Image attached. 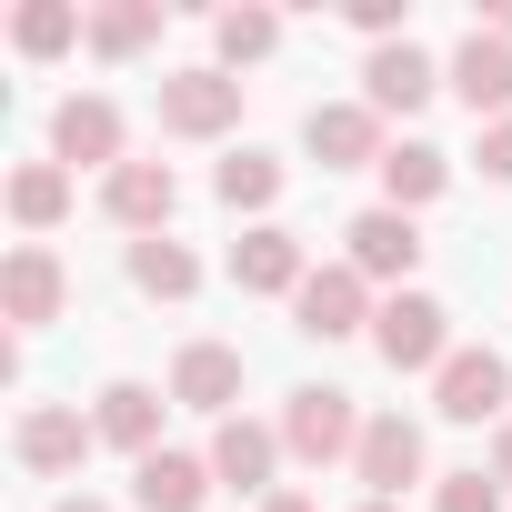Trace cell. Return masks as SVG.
<instances>
[{"label":"cell","instance_id":"6da1fadb","mask_svg":"<svg viewBox=\"0 0 512 512\" xmlns=\"http://www.w3.org/2000/svg\"><path fill=\"white\" fill-rule=\"evenodd\" d=\"M452 312L432 302V292H392L382 312H372V342H382V362L392 372H442L452 362V332H442Z\"/></svg>","mask_w":512,"mask_h":512},{"label":"cell","instance_id":"7a4b0ae2","mask_svg":"<svg viewBox=\"0 0 512 512\" xmlns=\"http://www.w3.org/2000/svg\"><path fill=\"white\" fill-rule=\"evenodd\" d=\"M282 452H302V462H342V452H362V412H352V392L302 382L292 412H282Z\"/></svg>","mask_w":512,"mask_h":512},{"label":"cell","instance_id":"3957f363","mask_svg":"<svg viewBox=\"0 0 512 512\" xmlns=\"http://www.w3.org/2000/svg\"><path fill=\"white\" fill-rule=\"evenodd\" d=\"M231 111H241V81H221V71H171L161 81V131H181V141L231 131Z\"/></svg>","mask_w":512,"mask_h":512},{"label":"cell","instance_id":"277c9868","mask_svg":"<svg viewBox=\"0 0 512 512\" xmlns=\"http://www.w3.org/2000/svg\"><path fill=\"white\" fill-rule=\"evenodd\" d=\"M502 392H512V362L502 352H452L432 372V412L442 422H482V412H502Z\"/></svg>","mask_w":512,"mask_h":512},{"label":"cell","instance_id":"5b68a950","mask_svg":"<svg viewBox=\"0 0 512 512\" xmlns=\"http://www.w3.org/2000/svg\"><path fill=\"white\" fill-rule=\"evenodd\" d=\"M352 472L372 482V502H402V492L422 482V432H412L402 412H382V422H362V452H352Z\"/></svg>","mask_w":512,"mask_h":512},{"label":"cell","instance_id":"8992f818","mask_svg":"<svg viewBox=\"0 0 512 512\" xmlns=\"http://www.w3.org/2000/svg\"><path fill=\"white\" fill-rule=\"evenodd\" d=\"M272 462H282V432H262V422H221L211 432V482L221 492H272Z\"/></svg>","mask_w":512,"mask_h":512},{"label":"cell","instance_id":"52a82bcc","mask_svg":"<svg viewBox=\"0 0 512 512\" xmlns=\"http://www.w3.org/2000/svg\"><path fill=\"white\" fill-rule=\"evenodd\" d=\"M231 282H241V292H302V282H312V272H302V241L272 231V221L241 231V241H231Z\"/></svg>","mask_w":512,"mask_h":512},{"label":"cell","instance_id":"ba28073f","mask_svg":"<svg viewBox=\"0 0 512 512\" xmlns=\"http://www.w3.org/2000/svg\"><path fill=\"white\" fill-rule=\"evenodd\" d=\"M302 141L322 151V171L382 161V111H372V101H332V111H312V131H302Z\"/></svg>","mask_w":512,"mask_h":512},{"label":"cell","instance_id":"9c48e42d","mask_svg":"<svg viewBox=\"0 0 512 512\" xmlns=\"http://www.w3.org/2000/svg\"><path fill=\"white\" fill-rule=\"evenodd\" d=\"M171 402H191V412H231V402H241V352H231V342H191V352L171 362Z\"/></svg>","mask_w":512,"mask_h":512},{"label":"cell","instance_id":"30bf717a","mask_svg":"<svg viewBox=\"0 0 512 512\" xmlns=\"http://www.w3.org/2000/svg\"><path fill=\"white\" fill-rule=\"evenodd\" d=\"M452 91H462L472 111H502V121H512V41H502V31H472V41L452 51Z\"/></svg>","mask_w":512,"mask_h":512},{"label":"cell","instance_id":"8fae6325","mask_svg":"<svg viewBox=\"0 0 512 512\" xmlns=\"http://www.w3.org/2000/svg\"><path fill=\"white\" fill-rule=\"evenodd\" d=\"M292 302H302V332H312V342H342V332H362V272H352V262L312 272Z\"/></svg>","mask_w":512,"mask_h":512},{"label":"cell","instance_id":"7c38bea8","mask_svg":"<svg viewBox=\"0 0 512 512\" xmlns=\"http://www.w3.org/2000/svg\"><path fill=\"white\" fill-rule=\"evenodd\" d=\"M91 442H101V422H81V412H21V462L31 472H81Z\"/></svg>","mask_w":512,"mask_h":512},{"label":"cell","instance_id":"4fadbf2b","mask_svg":"<svg viewBox=\"0 0 512 512\" xmlns=\"http://www.w3.org/2000/svg\"><path fill=\"white\" fill-rule=\"evenodd\" d=\"M201 492H211V462L201 452H151L131 472V502L141 512H201Z\"/></svg>","mask_w":512,"mask_h":512},{"label":"cell","instance_id":"5bb4252c","mask_svg":"<svg viewBox=\"0 0 512 512\" xmlns=\"http://www.w3.org/2000/svg\"><path fill=\"white\" fill-rule=\"evenodd\" d=\"M412 251H422L412 211H362V221H352V272H362V282H392V272H412Z\"/></svg>","mask_w":512,"mask_h":512},{"label":"cell","instance_id":"9a60e30c","mask_svg":"<svg viewBox=\"0 0 512 512\" xmlns=\"http://www.w3.org/2000/svg\"><path fill=\"white\" fill-rule=\"evenodd\" d=\"M171 201H181V191H171V171H161V161H121V171H111V221H121V231H141V241H151V231L171 221Z\"/></svg>","mask_w":512,"mask_h":512},{"label":"cell","instance_id":"2e32d148","mask_svg":"<svg viewBox=\"0 0 512 512\" xmlns=\"http://www.w3.org/2000/svg\"><path fill=\"white\" fill-rule=\"evenodd\" d=\"M0 302H11V322H61V262L41 241L11 251V272H0Z\"/></svg>","mask_w":512,"mask_h":512},{"label":"cell","instance_id":"e0dca14e","mask_svg":"<svg viewBox=\"0 0 512 512\" xmlns=\"http://www.w3.org/2000/svg\"><path fill=\"white\" fill-rule=\"evenodd\" d=\"M51 151H61V161H111V171H121V111H111V101H61Z\"/></svg>","mask_w":512,"mask_h":512},{"label":"cell","instance_id":"ac0fdd59","mask_svg":"<svg viewBox=\"0 0 512 512\" xmlns=\"http://www.w3.org/2000/svg\"><path fill=\"white\" fill-rule=\"evenodd\" d=\"M101 442H121V452H161V392L151 382H111L101 392Z\"/></svg>","mask_w":512,"mask_h":512},{"label":"cell","instance_id":"d6986e66","mask_svg":"<svg viewBox=\"0 0 512 512\" xmlns=\"http://www.w3.org/2000/svg\"><path fill=\"white\" fill-rule=\"evenodd\" d=\"M362 81H372V111H422V101H432V61H422L412 41H382Z\"/></svg>","mask_w":512,"mask_h":512},{"label":"cell","instance_id":"ffe728a7","mask_svg":"<svg viewBox=\"0 0 512 512\" xmlns=\"http://www.w3.org/2000/svg\"><path fill=\"white\" fill-rule=\"evenodd\" d=\"M131 282H141L151 302H191V292H201V262H191L181 241L151 231V241H131Z\"/></svg>","mask_w":512,"mask_h":512},{"label":"cell","instance_id":"44dd1931","mask_svg":"<svg viewBox=\"0 0 512 512\" xmlns=\"http://www.w3.org/2000/svg\"><path fill=\"white\" fill-rule=\"evenodd\" d=\"M382 181H392V211H422V201L452 181V161H442L432 141H402V151H382Z\"/></svg>","mask_w":512,"mask_h":512},{"label":"cell","instance_id":"7402d4cb","mask_svg":"<svg viewBox=\"0 0 512 512\" xmlns=\"http://www.w3.org/2000/svg\"><path fill=\"white\" fill-rule=\"evenodd\" d=\"M221 201H231V211H272V201H282V161H272V151H231V161H221Z\"/></svg>","mask_w":512,"mask_h":512},{"label":"cell","instance_id":"603a6c76","mask_svg":"<svg viewBox=\"0 0 512 512\" xmlns=\"http://www.w3.org/2000/svg\"><path fill=\"white\" fill-rule=\"evenodd\" d=\"M11 211H21L31 231H51V221L71 211V171H51V161H31V171L11 181Z\"/></svg>","mask_w":512,"mask_h":512},{"label":"cell","instance_id":"cb8c5ba5","mask_svg":"<svg viewBox=\"0 0 512 512\" xmlns=\"http://www.w3.org/2000/svg\"><path fill=\"white\" fill-rule=\"evenodd\" d=\"M11 41H21V51H71V41H81V11H61V0H31V11L11 21Z\"/></svg>","mask_w":512,"mask_h":512},{"label":"cell","instance_id":"d4e9b609","mask_svg":"<svg viewBox=\"0 0 512 512\" xmlns=\"http://www.w3.org/2000/svg\"><path fill=\"white\" fill-rule=\"evenodd\" d=\"M141 41H161V11H151V0H141V11H91V51H141Z\"/></svg>","mask_w":512,"mask_h":512},{"label":"cell","instance_id":"484cf974","mask_svg":"<svg viewBox=\"0 0 512 512\" xmlns=\"http://www.w3.org/2000/svg\"><path fill=\"white\" fill-rule=\"evenodd\" d=\"M211 41H221V61H262V51L282 41V21H272V11H221Z\"/></svg>","mask_w":512,"mask_h":512},{"label":"cell","instance_id":"4316f807","mask_svg":"<svg viewBox=\"0 0 512 512\" xmlns=\"http://www.w3.org/2000/svg\"><path fill=\"white\" fill-rule=\"evenodd\" d=\"M432 512H502V492H492V472H442Z\"/></svg>","mask_w":512,"mask_h":512},{"label":"cell","instance_id":"83f0119b","mask_svg":"<svg viewBox=\"0 0 512 512\" xmlns=\"http://www.w3.org/2000/svg\"><path fill=\"white\" fill-rule=\"evenodd\" d=\"M482 171H492V181H512V121H492V131H482Z\"/></svg>","mask_w":512,"mask_h":512},{"label":"cell","instance_id":"f1b7e54d","mask_svg":"<svg viewBox=\"0 0 512 512\" xmlns=\"http://www.w3.org/2000/svg\"><path fill=\"white\" fill-rule=\"evenodd\" d=\"M492 482H512V422L492 432Z\"/></svg>","mask_w":512,"mask_h":512},{"label":"cell","instance_id":"f546056e","mask_svg":"<svg viewBox=\"0 0 512 512\" xmlns=\"http://www.w3.org/2000/svg\"><path fill=\"white\" fill-rule=\"evenodd\" d=\"M262 512H312V502H302V492H272V502H262Z\"/></svg>","mask_w":512,"mask_h":512},{"label":"cell","instance_id":"4dcf8cb0","mask_svg":"<svg viewBox=\"0 0 512 512\" xmlns=\"http://www.w3.org/2000/svg\"><path fill=\"white\" fill-rule=\"evenodd\" d=\"M61 512H111V502H91V492H81V502H61Z\"/></svg>","mask_w":512,"mask_h":512},{"label":"cell","instance_id":"1f68e13d","mask_svg":"<svg viewBox=\"0 0 512 512\" xmlns=\"http://www.w3.org/2000/svg\"><path fill=\"white\" fill-rule=\"evenodd\" d=\"M492 31H502V41H512V0H502V21H492Z\"/></svg>","mask_w":512,"mask_h":512},{"label":"cell","instance_id":"d6a6232c","mask_svg":"<svg viewBox=\"0 0 512 512\" xmlns=\"http://www.w3.org/2000/svg\"><path fill=\"white\" fill-rule=\"evenodd\" d=\"M362 512H402V502H362Z\"/></svg>","mask_w":512,"mask_h":512}]
</instances>
